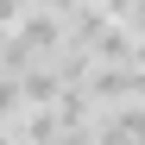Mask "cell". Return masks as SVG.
Returning <instances> with one entry per match:
<instances>
[{
	"label": "cell",
	"instance_id": "1",
	"mask_svg": "<svg viewBox=\"0 0 145 145\" xmlns=\"http://www.w3.org/2000/svg\"><path fill=\"white\" fill-rule=\"evenodd\" d=\"M95 107H120V101H145V63H95L88 82Z\"/></svg>",
	"mask_w": 145,
	"mask_h": 145
},
{
	"label": "cell",
	"instance_id": "2",
	"mask_svg": "<svg viewBox=\"0 0 145 145\" xmlns=\"http://www.w3.org/2000/svg\"><path fill=\"white\" fill-rule=\"evenodd\" d=\"M95 145H145V101H120L95 114Z\"/></svg>",
	"mask_w": 145,
	"mask_h": 145
},
{
	"label": "cell",
	"instance_id": "3",
	"mask_svg": "<svg viewBox=\"0 0 145 145\" xmlns=\"http://www.w3.org/2000/svg\"><path fill=\"white\" fill-rule=\"evenodd\" d=\"M19 44H32L38 57H57L69 44V13H51V7H32L19 19Z\"/></svg>",
	"mask_w": 145,
	"mask_h": 145
},
{
	"label": "cell",
	"instance_id": "4",
	"mask_svg": "<svg viewBox=\"0 0 145 145\" xmlns=\"http://www.w3.org/2000/svg\"><path fill=\"white\" fill-rule=\"evenodd\" d=\"M63 88H69V82H63V69H57V63H32L25 76H19L25 107H57V101H63Z\"/></svg>",
	"mask_w": 145,
	"mask_h": 145
},
{
	"label": "cell",
	"instance_id": "5",
	"mask_svg": "<svg viewBox=\"0 0 145 145\" xmlns=\"http://www.w3.org/2000/svg\"><path fill=\"white\" fill-rule=\"evenodd\" d=\"M101 7H107L114 19H126V13H133V0H101Z\"/></svg>",
	"mask_w": 145,
	"mask_h": 145
},
{
	"label": "cell",
	"instance_id": "6",
	"mask_svg": "<svg viewBox=\"0 0 145 145\" xmlns=\"http://www.w3.org/2000/svg\"><path fill=\"white\" fill-rule=\"evenodd\" d=\"M32 7H51V13H69V0H32Z\"/></svg>",
	"mask_w": 145,
	"mask_h": 145
},
{
	"label": "cell",
	"instance_id": "7",
	"mask_svg": "<svg viewBox=\"0 0 145 145\" xmlns=\"http://www.w3.org/2000/svg\"><path fill=\"white\" fill-rule=\"evenodd\" d=\"M7 44H13V32H7V25H0V51H7Z\"/></svg>",
	"mask_w": 145,
	"mask_h": 145
},
{
	"label": "cell",
	"instance_id": "8",
	"mask_svg": "<svg viewBox=\"0 0 145 145\" xmlns=\"http://www.w3.org/2000/svg\"><path fill=\"white\" fill-rule=\"evenodd\" d=\"M139 63H145V38H139Z\"/></svg>",
	"mask_w": 145,
	"mask_h": 145
}]
</instances>
